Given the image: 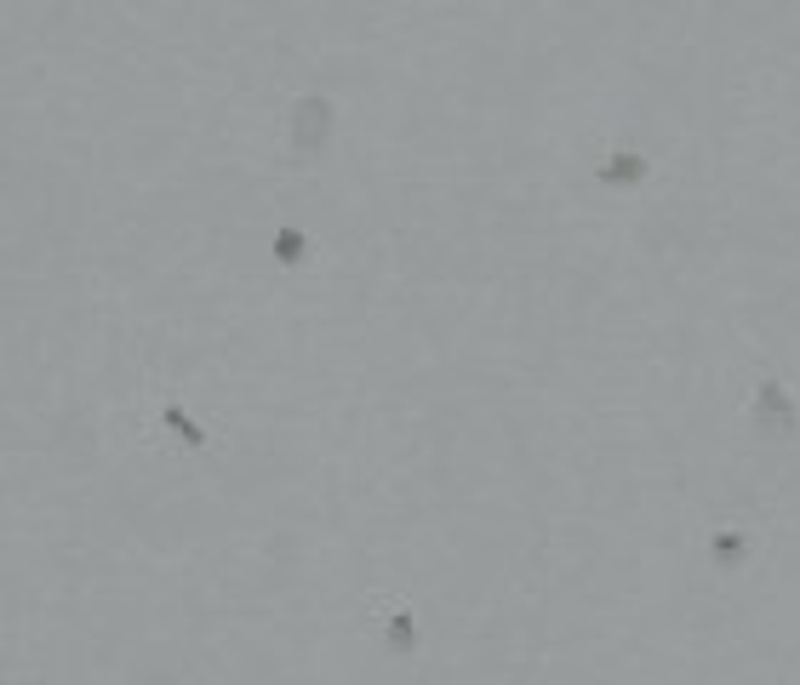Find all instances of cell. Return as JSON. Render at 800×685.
<instances>
[{"instance_id":"obj_1","label":"cell","mask_w":800,"mask_h":685,"mask_svg":"<svg viewBox=\"0 0 800 685\" xmlns=\"http://www.w3.org/2000/svg\"><path fill=\"white\" fill-rule=\"evenodd\" d=\"M331 137H338V103L326 92H297L286 97V155L292 166H309L331 149Z\"/></svg>"},{"instance_id":"obj_2","label":"cell","mask_w":800,"mask_h":685,"mask_svg":"<svg viewBox=\"0 0 800 685\" xmlns=\"http://www.w3.org/2000/svg\"><path fill=\"white\" fill-rule=\"evenodd\" d=\"M744 418H749V429H755L760 440H794V434H800V405H794V394L778 383V377L755 383Z\"/></svg>"},{"instance_id":"obj_3","label":"cell","mask_w":800,"mask_h":685,"mask_svg":"<svg viewBox=\"0 0 800 685\" xmlns=\"http://www.w3.org/2000/svg\"><path fill=\"white\" fill-rule=\"evenodd\" d=\"M378 645L389 651V657H418L423 651V616L412 605H389L378 616Z\"/></svg>"},{"instance_id":"obj_4","label":"cell","mask_w":800,"mask_h":685,"mask_svg":"<svg viewBox=\"0 0 800 685\" xmlns=\"http://www.w3.org/2000/svg\"><path fill=\"white\" fill-rule=\"evenodd\" d=\"M652 178V160L641 155V149H612L607 160L594 166V183L600 189H641Z\"/></svg>"},{"instance_id":"obj_5","label":"cell","mask_w":800,"mask_h":685,"mask_svg":"<svg viewBox=\"0 0 800 685\" xmlns=\"http://www.w3.org/2000/svg\"><path fill=\"white\" fill-rule=\"evenodd\" d=\"M160 429L172 434L178 445H189V452H200V445L212 440V434H207V423H200V418H189V411H183L178 400H166V405H160Z\"/></svg>"},{"instance_id":"obj_6","label":"cell","mask_w":800,"mask_h":685,"mask_svg":"<svg viewBox=\"0 0 800 685\" xmlns=\"http://www.w3.org/2000/svg\"><path fill=\"white\" fill-rule=\"evenodd\" d=\"M749 531L744 526H726V531H715L709 537V560H715V571H738L744 560H749Z\"/></svg>"},{"instance_id":"obj_7","label":"cell","mask_w":800,"mask_h":685,"mask_svg":"<svg viewBox=\"0 0 800 685\" xmlns=\"http://www.w3.org/2000/svg\"><path fill=\"white\" fill-rule=\"evenodd\" d=\"M270 257H275L281 268H297V263L309 257V234L297 229V223H281V229H275V240H270Z\"/></svg>"}]
</instances>
